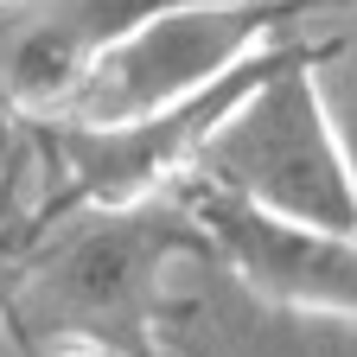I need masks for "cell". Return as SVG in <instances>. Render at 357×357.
Returning a JSON list of instances; mask_svg holds the SVG:
<instances>
[{
    "mask_svg": "<svg viewBox=\"0 0 357 357\" xmlns=\"http://www.w3.org/2000/svg\"><path fill=\"white\" fill-rule=\"evenodd\" d=\"M185 178L230 204L312 223V230H357V185L338 153V134L319 109L300 45L275 38L243 96L211 121Z\"/></svg>",
    "mask_w": 357,
    "mask_h": 357,
    "instance_id": "cell-1",
    "label": "cell"
},
{
    "mask_svg": "<svg viewBox=\"0 0 357 357\" xmlns=\"http://www.w3.org/2000/svg\"><path fill=\"white\" fill-rule=\"evenodd\" d=\"M198 223L192 211L153 198L134 204H77V223L38 249L20 312L26 326L52 332L58 344H102L134 326L160 319V294L172 261L198 249Z\"/></svg>",
    "mask_w": 357,
    "mask_h": 357,
    "instance_id": "cell-2",
    "label": "cell"
},
{
    "mask_svg": "<svg viewBox=\"0 0 357 357\" xmlns=\"http://www.w3.org/2000/svg\"><path fill=\"white\" fill-rule=\"evenodd\" d=\"M294 20L300 0H166L147 20H134L115 45H102L83 83L64 96V109L45 121L102 128L172 109L211 89L217 77H230L236 64H249Z\"/></svg>",
    "mask_w": 357,
    "mask_h": 357,
    "instance_id": "cell-3",
    "label": "cell"
},
{
    "mask_svg": "<svg viewBox=\"0 0 357 357\" xmlns=\"http://www.w3.org/2000/svg\"><path fill=\"white\" fill-rule=\"evenodd\" d=\"M192 223L204 249L230 268V281H249L261 300L357 319V230H312L249 204H230L192 185Z\"/></svg>",
    "mask_w": 357,
    "mask_h": 357,
    "instance_id": "cell-4",
    "label": "cell"
},
{
    "mask_svg": "<svg viewBox=\"0 0 357 357\" xmlns=\"http://www.w3.org/2000/svg\"><path fill=\"white\" fill-rule=\"evenodd\" d=\"M166 0H0V109L58 115L102 45Z\"/></svg>",
    "mask_w": 357,
    "mask_h": 357,
    "instance_id": "cell-5",
    "label": "cell"
},
{
    "mask_svg": "<svg viewBox=\"0 0 357 357\" xmlns=\"http://www.w3.org/2000/svg\"><path fill=\"white\" fill-rule=\"evenodd\" d=\"M319 32L312 38H294L300 58H306V77L319 89V109L338 134V153L351 166V185H357V0H338L326 20H312Z\"/></svg>",
    "mask_w": 357,
    "mask_h": 357,
    "instance_id": "cell-6",
    "label": "cell"
},
{
    "mask_svg": "<svg viewBox=\"0 0 357 357\" xmlns=\"http://www.w3.org/2000/svg\"><path fill=\"white\" fill-rule=\"evenodd\" d=\"M45 357H109V351H102V344H52Z\"/></svg>",
    "mask_w": 357,
    "mask_h": 357,
    "instance_id": "cell-7",
    "label": "cell"
}]
</instances>
